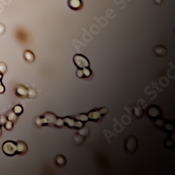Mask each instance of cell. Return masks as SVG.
<instances>
[{
  "label": "cell",
  "mask_w": 175,
  "mask_h": 175,
  "mask_svg": "<svg viewBox=\"0 0 175 175\" xmlns=\"http://www.w3.org/2000/svg\"><path fill=\"white\" fill-rule=\"evenodd\" d=\"M2 150L8 156H12L17 152L16 144L12 141H7L2 145Z\"/></svg>",
  "instance_id": "6da1fadb"
},
{
  "label": "cell",
  "mask_w": 175,
  "mask_h": 175,
  "mask_svg": "<svg viewBox=\"0 0 175 175\" xmlns=\"http://www.w3.org/2000/svg\"><path fill=\"white\" fill-rule=\"evenodd\" d=\"M74 63L79 69H84L89 67V61L86 57L82 55L77 54L74 57Z\"/></svg>",
  "instance_id": "7a4b0ae2"
},
{
  "label": "cell",
  "mask_w": 175,
  "mask_h": 175,
  "mask_svg": "<svg viewBox=\"0 0 175 175\" xmlns=\"http://www.w3.org/2000/svg\"><path fill=\"white\" fill-rule=\"evenodd\" d=\"M68 5L72 10L77 11L83 7V2L81 0H69Z\"/></svg>",
  "instance_id": "3957f363"
},
{
  "label": "cell",
  "mask_w": 175,
  "mask_h": 175,
  "mask_svg": "<svg viewBox=\"0 0 175 175\" xmlns=\"http://www.w3.org/2000/svg\"><path fill=\"white\" fill-rule=\"evenodd\" d=\"M43 123L44 124H53L56 122V117L53 114H46L42 118Z\"/></svg>",
  "instance_id": "277c9868"
},
{
  "label": "cell",
  "mask_w": 175,
  "mask_h": 175,
  "mask_svg": "<svg viewBox=\"0 0 175 175\" xmlns=\"http://www.w3.org/2000/svg\"><path fill=\"white\" fill-rule=\"evenodd\" d=\"M63 121H64L65 123H67L69 127H76V128H79V127H81L84 126V124H83V123H81V121H78L77 122H76V121H74L73 119H69V118H66Z\"/></svg>",
  "instance_id": "5b68a950"
},
{
  "label": "cell",
  "mask_w": 175,
  "mask_h": 175,
  "mask_svg": "<svg viewBox=\"0 0 175 175\" xmlns=\"http://www.w3.org/2000/svg\"><path fill=\"white\" fill-rule=\"evenodd\" d=\"M16 92L17 95L20 96V97H27V93H28V90L23 86H18L16 89Z\"/></svg>",
  "instance_id": "8992f818"
},
{
  "label": "cell",
  "mask_w": 175,
  "mask_h": 175,
  "mask_svg": "<svg viewBox=\"0 0 175 175\" xmlns=\"http://www.w3.org/2000/svg\"><path fill=\"white\" fill-rule=\"evenodd\" d=\"M17 152L20 153H25L27 151V144L23 142H18L16 144Z\"/></svg>",
  "instance_id": "52a82bcc"
},
{
  "label": "cell",
  "mask_w": 175,
  "mask_h": 175,
  "mask_svg": "<svg viewBox=\"0 0 175 175\" xmlns=\"http://www.w3.org/2000/svg\"><path fill=\"white\" fill-rule=\"evenodd\" d=\"M102 116V114L100 113V111H92L88 114V119L92 121H97L98 119H100Z\"/></svg>",
  "instance_id": "ba28073f"
},
{
  "label": "cell",
  "mask_w": 175,
  "mask_h": 175,
  "mask_svg": "<svg viewBox=\"0 0 175 175\" xmlns=\"http://www.w3.org/2000/svg\"><path fill=\"white\" fill-rule=\"evenodd\" d=\"M6 118H7L8 121H10L11 122H16L18 119V115L13 112V111H10L8 113Z\"/></svg>",
  "instance_id": "9c48e42d"
},
{
  "label": "cell",
  "mask_w": 175,
  "mask_h": 175,
  "mask_svg": "<svg viewBox=\"0 0 175 175\" xmlns=\"http://www.w3.org/2000/svg\"><path fill=\"white\" fill-rule=\"evenodd\" d=\"M24 56H25V58L26 60H27L28 62H32L34 60V55L31 51L29 50H26L25 52V54H24Z\"/></svg>",
  "instance_id": "30bf717a"
},
{
  "label": "cell",
  "mask_w": 175,
  "mask_h": 175,
  "mask_svg": "<svg viewBox=\"0 0 175 175\" xmlns=\"http://www.w3.org/2000/svg\"><path fill=\"white\" fill-rule=\"evenodd\" d=\"M13 112L16 113L17 115L21 114L23 112V108L21 105H16L13 107Z\"/></svg>",
  "instance_id": "8fae6325"
},
{
  "label": "cell",
  "mask_w": 175,
  "mask_h": 175,
  "mask_svg": "<svg viewBox=\"0 0 175 175\" xmlns=\"http://www.w3.org/2000/svg\"><path fill=\"white\" fill-rule=\"evenodd\" d=\"M83 69V72H84V78L90 77V76H91L92 71L89 69V68L86 67V68H84V69Z\"/></svg>",
  "instance_id": "7c38bea8"
},
{
  "label": "cell",
  "mask_w": 175,
  "mask_h": 175,
  "mask_svg": "<svg viewBox=\"0 0 175 175\" xmlns=\"http://www.w3.org/2000/svg\"><path fill=\"white\" fill-rule=\"evenodd\" d=\"M4 126L5 127V129H6L7 130H11L13 128V122L10 121H7L4 125Z\"/></svg>",
  "instance_id": "4fadbf2b"
},
{
  "label": "cell",
  "mask_w": 175,
  "mask_h": 175,
  "mask_svg": "<svg viewBox=\"0 0 175 175\" xmlns=\"http://www.w3.org/2000/svg\"><path fill=\"white\" fill-rule=\"evenodd\" d=\"M6 69H7V67H6V65L3 63H0V72L1 74H4L6 72Z\"/></svg>",
  "instance_id": "5bb4252c"
},
{
  "label": "cell",
  "mask_w": 175,
  "mask_h": 175,
  "mask_svg": "<svg viewBox=\"0 0 175 175\" xmlns=\"http://www.w3.org/2000/svg\"><path fill=\"white\" fill-rule=\"evenodd\" d=\"M56 162L59 165H63L65 163V160L63 156H58L57 158Z\"/></svg>",
  "instance_id": "9a60e30c"
},
{
  "label": "cell",
  "mask_w": 175,
  "mask_h": 175,
  "mask_svg": "<svg viewBox=\"0 0 175 175\" xmlns=\"http://www.w3.org/2000/svg\"><path fill=\"white\" fill-rule=\"evenodd\" d=\"M76 119H79L78 121H88V117L86 116V115H80V116H79L78 117H76Z\"/></svg>",
  "instance_id": "2e32d148"
},
{
  "label": "cell",
  "mask_w": 175,
  "mask_h": 175,
  "mask_svg": "<svg viewBox=\"0 0 175 175\" xmlns=\"http://www.w3.org/2000/svg\"><path fill=\"white\" fill-rule=\"evenodd\" d=\"M65 124V122L63 119H57L56 122H55V125L58 127H62Z\"/></svg>",
  "instance_id": "e0dca14e"
},
{
  "label": "cell",
  "mask_w": 175,
  "mask_h": 175,
  "mask_svg": "<svg viewBox=\"0 0 175 175\" xmlns=\"http://www.w3.org/2000/svg\"><path fill=\"white\" fill-rule=\"evenodd\" d=\"M7 121H8V120H7V118H6L5 116H3V115L0 116V122H1V125H4Z\"/></svg>",
  "instance_id": "ac0fdd59"
},
{
  "label": "cell",
  "mask_w": 175,
  "mask_h": 175,
  "mask_svg": "<svg viewBox=\"0 0 175 175\" xmlns=\"http://www.w3.org/2000/svg\"><path fill=\"white\" fill-rule=\"evenodd\" d=\"M27 95L29 96V97H34L36 95V92L32 89H29L28 90Z\"/></svg>",
  "instance_id": "d6986e66"
},
{
  "label": "cell",
  "mask_w": 175,
  "mask_h": 175,
  "mask_svg": "<svg viewBox=\"0 0 175 175\" xmlns=\"http://www.w3.org/2000/svg\"><path fill=\"white\" fill-rule=\"evenodd\" d=\"M36 123H37V125H38L39 126H42V125H44L42 118H37V119H36Z\"/></svg>",
  "instance_id": "ffe728a7"
},
{
  "label": "cell",
  "mask_w": 175,
  "mask_h": 175,
  "mask_svg": "<svg viewBox=\"0 0 175 175\" xmlns=\"http://www.w3.org/2000/svg\"><path fill=\"white\" fill-rule=\"evenodd\" d=\"M4 90H5V88H4V86H3V85H0V93H3L4 92Z\"/></svg>",
  "instance_id": "44dd1931"
},
{
  "label": "cell",
  "mask_w": 175,
  "mask_h": 175,
  "mask_svg": "<svg viewBox=\"0 0 175 175\" xmlns=\"http://www.w3.org/2000/svg\"><path fill=\"white\" fill-rule=\"evenodd\" d=\"M100 111V113L102 114V115H103V114H106V111H107V110H106V108H103V109H102Z\"/></svg>",
  "instance_id": "7402d4cb"
},
{
  "label": "cell",
  "mask_w": 175,
  "mask_h": 175,
  "mask_svg": "<svg viewBox=\"0 0 175 175\" xmlns=\"http://www.w3.org/2000/svg\"><path fill=\"white\" fill-rule=\"evenodd\" d=\"M4 29H5V28H4V26L2 25H0V34L3 33L4 31Z\"/></svg>",
  "instance_id": "603a6c76"
},
{
  "label": "cell",
  "mask_w": 175,
  "mask_h": 175,
  "mask_svg": "<svg viewBox=\"0 0 175 175\" xmlns=\"http://www.w3.org/2000/svg\"><path fill=\"white\" fill-rule=\"evenodd\" d=\"M161 2H162V0H155V3H156L158 4H161Z\"/></svg>",
  "instance_id": "cb8c5ba5"
},
{
  "label": "cell",
  "mask_w": 175,
  "mask_h": 175,
  "mask_svg": "<svg viewBox=\"0 0 175 175\" xmlns=\"http://www.w3.org/2000/svg\"><path fill=\"white\" fill-rule=\"evenodd\" d=\"M2 79V74H1V72H0V79Z\"/></svg>",
  "instance_id": "d4e9b609"
},
{
  "label": "cell",
  "mask_w": 175,
  "mask_h": 175,
  "mask_svg": "<svg viewBox=\"0 0 175 175\" xmlns=\"http://www.w3.org/2000/svg\"><path fill=\"white\" fill-rule=\"evenodd\" d=\"M1 135H2V130L0 128V137H1Z\"/></svg>",
  "instance_id": "484cf974"
},
{
  "label": "cell",
  "mask_w": 175,
  "mask_h": 175,
  "mask_svg": "<svg viewBox=\"0 0 175 175\" xmlns=\"http://www.w3.org/2000/svg\"><path fill=\"white\" fill-rule=\"evenodd\" d=\"M2 81H1V79H0V85H2Z\"/></svg>",
  "instance_id": "4316f807"
},
{
  "label": "cell",
  "mask_w": 175,
  "mask_h": 175,
  "mask_svg": "<svg viewBox=\"0 0 175 175\" xmlns=\"http://www.w3.org/2000/svg\"><path fill=\"white\" fill-rule=\"evenodd\" d=\"M0 125H1V122H0Z\"/></svg>",
  "instance_id": "83f0119b"
}]
</instances>
